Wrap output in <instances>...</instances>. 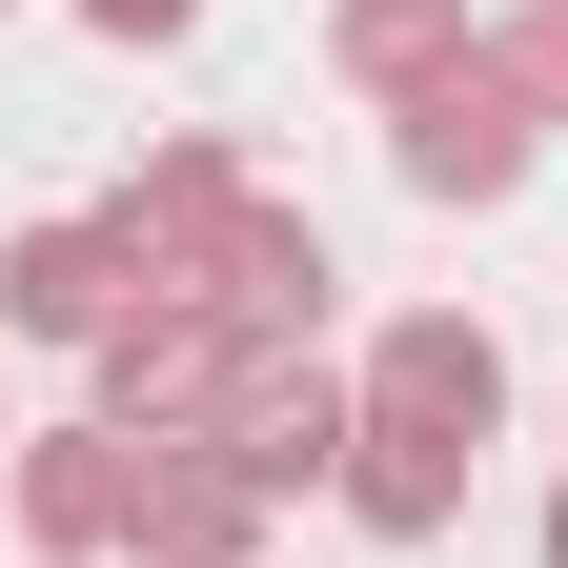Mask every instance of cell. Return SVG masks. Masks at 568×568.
Listing matches in <instances>:
<instances>
[{
	"instance_id": "6da1fadb",
	"label": "cell",
	"mask_w": 568,
	"mask_h": 568,
	"mask_svg": "<svg viewBox=\"0 0 568 568\" xmlns=\"http://www.w3.org/2000/svg\"><path fill=\"white\" fill-rule=\"evenodd\" d=\"M142 467H163V447H142V426H21V447H0V508H21V568H122L142 548Z\"/></svg>"
},
{
	"instance_id": "7a4b0ae2",
	"label": "cell",
	"mask_w": 568,
	"mask_h": 568,
	"mask_svg": "<svg viewBox=\"0 0 568 568\" xmlns=\"http://www.w3.org/2000/svg\"><path fill=\"white\" fill-rule=\"evenodd\" d=\"M264 508H305V487H345V447H366V386L325 366V345H244V386H224V426H203Z\"/></svg>"
},
{
	"instance_id": "3957f363",
	"label": "cell",
	"mask_w": 568,
	"mask_h": 568,
	"mask_svg": "<svg viewBox=\"0 0 568 568\" xmlns=\"http://www.w3.org/2000/svg\"><path fill=\"white\" fill-rule=\"evenodd\" d=\"M122 305H163V264H142L122 203H41V224L0 244V345H102Z\"/></svg>"
},
{
	"instance_id": "277c9868",
	"label": "cell",
	"mask_w": 568,
	"mask_h": 568,
	"mask_svg": "<svg viewBox=\"0 0 568 568\" xmlns=\"http://www.w3.org/2000/svg\"><path fill=\"white\" fill-rule=\"evenodd\" d=\"M386 163H406V203H528V163H548V122H528V82L508 61H447L426 102H386Z\"/></svg>"
},
{
	"instance_id": "5b68a950",
	"label": "cell",
	"mask_w": 568,
	"mask_h": 568,
	"mask_svg": "<svg viewBox=\"0 0 568 568\" xmlns=\"http://www.w3.org/2000/svg\"><path fill=\"white\" fill-rule=\"evenodd\" d=\"M82 366H102V426H142V447H203V426H224V386H244V325L163 284V305H122Z\"/></svg>"
},
{
	"instance_id": "8992f818",
	"label": "cell",
	"mask_w": 568,
	"mask_h": 568,
	"mask_svg": "<svg viewBox=\"0 0 568 568\" xmlns=\"http://www.w3.org/2000/svg\"><path fill=\"white\" fill-rule=\"evenodd\" d=\"M366 426H447V447H487L508 426V345H487L467 305H406V325H366Z\"/></svg>"
},
{
	"instance_id": "52a82bcc",
	"label": "cell",
	"mask_w": 568,
	"mask_h": 568,
	"mask_svg": "<svg viewBox=\"0 0 568 568\" xmlns=\"http://www.w3.org/2000/svg\"><path fill=\"white\" fill-rule=\"evenodd\" d=\"M183 305H224L244 345H325V305H345V264H325V224H305V203H244V224L224 244H203V284H183Z\"/></svg>"
},
{
	"instance_id": "ba28073f",
	"label": "cell",
	"mask_w": 568,
	"mask_h": 568,
	"mask_svg": "<svg viewBox=\"0 0 568 568\" xmlns=\"http://www.w3.org/2000/svg\"><path fill=\"white\" fill-rule=\"evenodd\" d=\"M102 203H122V224H142V264H163V284H203V244H224L244 203H264V163H244L224 122H163V142H142V163H122Z\"/></svg>"
},
{
	"instance_id": "9c48e42d",
	"label": "cell",
	"mask_w": 568,
	"mask_h": 568,
	"mask_svg": "<svg viewBox=\"0 0 568 568\" xmlns=\"http://www.w3.org/2000/svg\"><path fill=\"white\" fill-rule=\"evenodd\" d=\"M467 467H487V447H447V426H366L325 508L366 528V548H447V528H467Z\"/></svg>"
},
{
	"instance_id": "30bf717a",
	"label": "cell",
	"mask_w": 568,
	"mask_h": 568,
	"mask_svg": "<svg viewBox=\"0 0 568 568\" xmlns=\"http://www.w3.org/2000/svg\"><path fill=\"white\" fill-rule=\"evenodd\" d=\"M264 528H284V508H264L224 447H163V467H142V548H122V568H264Z\"/></svg>"
},
{
	"instance_id": "8fae6325",
	"label": "cell",
	"mask_w": 568,
	"mask_h": 568,
	"mask_svg": "<svg viewBox=\"0 0 568 568\" xmlns=\"http://www.w3.org/2000/svg\"><path fill=\"white\" fill-rule=\"evenodd\" d=\"M467 41H487L467 0H325V61H345L366 102H426V82H447Z\"/></svg>"
},
{
	"instance_id": "7c38bea8",
	"label": "cell",
	"mask_w": 568,
	"mask_h": 568,
	"mask_svg": "<svg viewBox=\"0 0 568 568\" xmlns=\"http://www.w3.org/2000/svg\"><path fill=\"white\" fill-rule=\"evenodd\" d=\"M487 61L528 82V122H568V0H508V21H487Z\"/></svg>"
},
{
	"instance_id": "4fadbf2b",
	"label": "cell",
	"mask_w": 568,
	"mask_h": 568,
	"mask_svg": "<svg viewBox=\"0 0 568 568\" xmlns=\"http://www.w3.org/2000/svg\"><path fill=\"white\" fill-rule=\"evenodd\" d=\"M61 21H82V41H122V61H142V41H203V0H61Z\"/></svg>"
},
{
	"instance_id": "5bb4252c",
	"label": "cell",
	"mask_w": 568,
	"mask_h": 568,
	"mask_svg": "<svg viewBox=\"0 0 568 568\" xmlns=\"http://www.w3.org/2000/svg\"><path fill=\"white\" fill-rule=\"evenodd\" d=\"M548 568H568V487H548Z\"/></svg>"
},
{
	"instance_id": "9a60e30c",
	"label": "cell",
	"mask_w": 568,
	"mask_h": 568,
	"mask_svg": "<svg viewBox=\"0 0 568 568\" xmlns=\"http://www.w3.org/2000/svg\"><path fill=\"white\" fill-rule=\"evenodd\" d=\"M0 447H21V406H0Z\"/></svg>"
}]
</instances>
